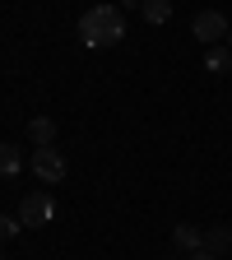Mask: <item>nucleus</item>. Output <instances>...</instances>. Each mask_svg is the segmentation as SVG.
<instances>
[{"mask_svg": "<svg viewBox=\"0 0 232 260\" xmlns=\"http://www.w3.org/2000/svg\"><path fill=\"white\" fill-rule=\"evenodd\" d=\"M125 38V14L121 5H93L79 14V42L93 47V51H103V47H116Z\"/></svg>", "mask_w": 232, "mask_h": 260, "instance_id": "1", "label": "nucleus"}, {"mask_svg": "<svg viewBox=\"0 0 232 260\" xmlns=\"http://www.w3.org/2000/svg\"><path fill=\"white\" fill-rule=\"evenodd\" d=\"M19 218H23V228H47V223H56V200L47 190H28L19 205Z\"/></svg>", "mask_w": 232, "mask_h": 260, "instance_id": "2", "label": "nucleus"}, {"mask_svg": "<svg viewBox=\"0 0 232 260\" xmlns=\"http://www.w3.org/2000/svg\"><path fill=\"white\" fill-rule=\"evenodd\" d=\"M190 32H195V38H200L205 47H218L227 32H232V23H227L218 10H200V14H195V23H190Z\"/></svg>", "mask_w": 232, "mask_h": 260, "instance_id": "3", "label": "nucleus"}, {"mask_svg": "<svg viewBox=\"0 0 232 260\" xmlns=\"http://www.w3.org/2000/svg\"><path fill=\"white\" fill-rule=\"evenodd\" d=\"M32 172H38L42 186L65 181V158H60V149H56V144H51V149H32Z\"/></svg>", "mask_w": 232, "mask_h": 260, "instance_id": "4", "label": "nucleus"}, {"mask_svg": "<svg viewBox=\"0 0 232 260\" xmlns=\"http://www.w3.org/2000/svg\"><path fill=\"white\" fill-rule=\"evenodd\" d=\"M205 251H209V255H218V260L232 251V228H227V223H218V228H205Z\"/></svg>", "mask_w": 232, "mask_h": 260, "instance_id": "5", "label": "nucleus"}, {"mask_svg": "<svg viewBox=\"0 0 232 260\" xmlns=\"http://www.w3.org/2000/svg\"><path fill=\"white\" fill-rule=\"evenodd\" d=\"M28 140L38 144V149H51V144H56V121H51V116H32V121H28Z\"/></svg>", "mask_w": 232, "mask_h": 260, "instance_id": "6", "label": "nucleus"}, {"mask_svg": "<svg viewBox=\"0 0 232 260\" xmlns=\"http://www.w3.org/2000/svg\"><path fill=\"white\" fill-rule=\"evenodd\" d=\"M172 242L190 255V251H205V233H200V228H195V223H177L172 228Z\"/></svg>", "mask_w": 232, "mask_h": 260, "instance_id": "7", "label": "nucleus"}, {"mask_svg": "<svg viewBox=\"0 0 232 260\" xmlns=\"http://www.w3.org/2000/svg\"><path fill=\"white\" fill-rule=\"evenodd\" d=\"M19 172H23L19 144H5V140H0V177H19Z\"/></svg>", "mask_w": 232, "mask_h": 260, "instance_id": "8", "label": "nucleus"}, {"mask_svg": "<svg viewBox=\"0 0 232 260\" xmlns=\"http://www.w3.org/2000/svg\"><path fill=\"white\" fill-rule=\"evenodd\" d=\"M140 14H144V23H168L172 19V0H144V5H140Z\"/></svg>", "mask_w": 232, "mask_h": 260, "instance_id": "9", "label": "nucleus"}, {"mask_svg": "<svg viewBox=\"0 0 232 260\" xmlns=\"http://www.w3.org/2000/svg\"><path fill=\"white\" fill-rule=\"evenodd\" d=\"M205 65L214 75H223L227 65H232V47H205Z\"/></svg>", "mask_w": 232, "mask_h": 260, "instance_id": "10", "label": "nucleus"}, {"mask_svg": "<svg viewBox=\"0 0 232 260\" xmlns=\"http://www.w3.org/2000/svg\"><path fill=\"white\" fill-rule=\"evenodd\" d=\"M19 228H23V218H14V214H0V242L19 237Z\"/></svg>", "mask_w": 232, "mask_h": 260, "instance_id": "11", "label": "nucleus"}, {"mask_svg": "<svg viewBox=\"0 0 232 260\" xmlns=\"http://www.w3.org/2000/svg\"><path fill=\"white\" fill-rule=\"evenodd\" d=\"M186 260H218V255H209V251H190Z\"/></svg>", "mask_w": 232, "mask_h": 260, "instance_id": "12", "label": "nucleus"}, {"mask_svg": "<svg viewBox=\"0 0 232 260\" xmlns=\"http://www.w3.org/2000/svg\"><path fill=\"white\" fill-rule=\"evenodd\" d=\"M227 47H232V32H227Z\"/></svg>", "mask_w": 232, "mask_h": 260, "instance_id": "13", "label": "nucleus"}]
</instances>
